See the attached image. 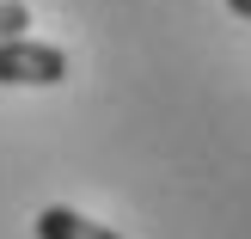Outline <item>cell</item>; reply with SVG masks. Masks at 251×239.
Instances as JSON below:
<instances>
[{
  "mask_svg": "<svg viewBox=\"0 0 251 239\" xmlns=\"http://www.w3.org/2000/svg\"><path fill=\"white\" fill-rule=\"evenodd\" d=\"M68 80V55L37 37H6L0 43V86H61Z\"/></svg>",
  "mask_w": 251,
  "mask_h": 239,
  "instance_id": "6da1fadb",
  "label": "cell"
},
{
  "mask_svg": "<svg viewBox=\"0 0 251 239\" xmlns=\"http://www.w3.org/2000/svg\"><path fill=\"white\" fill-rule=\"evenodd\" d=\"M37 239H117V233H110L104 221H86V215H74V209L49 203L43 215H37Z\"/></svg>",
  "mask_w": 251,
  "mask_h": 239,
  "instance_id": "7a4b0ae2",
  "label": "cell"
},
{
  "mask_svg": "<svg viewBox=\"0 0 251 239\" xmlns=\"http://www.w3.org/2000/svg\"><path fill=\"white\" fill-rule=\"evenodd\" d=\"M25 25H31V6L25 0H0V43L6 37H25Z\"/></svg>",
  "mask_w": 251,
  "mask_h": 239,
  "instance_id": "3957f363",
  "label": "cell"
},
{
  "mask_svg": "<svg viewBox=\"0 0 251 239\" xmlns=\"http://www.w3.org/2000/svg\"><path fill=\"white\" fill-rule=\"evenodd\" d=\"M227 12H239V19H251V0H227Z\"/></svg>",
  "mask_w": 251,
  "mask_h": 239,
  "instance_id": "277c9868",
  "label": "cell"
}]
</instances>
